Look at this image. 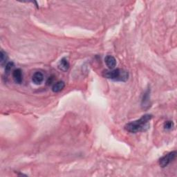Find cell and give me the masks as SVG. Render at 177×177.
Returning a JSON list of instances; mask_svg holds the SVG:
<instances>
[{
  "instance_id": "6da1fadb",
  "label": "cell",
  "mask_w": 177,
  "mask_h": 177,
  "mask_svg": "<svg viewBox=\"0 0 177 177\" xmlns=\"http://www.w3.org/2000/svg\"><path fill=\"white\" fill-rule=\"evenodd\" d=\"M152 118V115L145 114L139 120L132 121L127 123L124 126L126 131L130 133H137L140 132H145L149 128V122Z\"/></svg>"
},
{
  "instance_id": "7a4b0ae2",
  "label": "cell",
  "mask_w": 177,
  "mask_h": 177,
  "mask_svg": "<svg viewBox=\"0 0 177 177\" xmlns=\"http://www.w3.org/2000/svg\"><path fill=\"white\" fill-rule=\"evenodd\" d=\"M103 77L108 79H111L115 81L125 82L128 80V72L120 69H111V70H105L102 73Z\"/></svg>"
},
{
  "instance_id": "3957f363",
  "label": "cell",
  "mask_w": 177,
  "mask_h": 177,
  "mask_svg": "<svg viewBox=\"0 0 177 177\" xmlns=\"http://www.w3.org/2000/svg\"><path fill=\"white\" fill-rule=\"evenodd\" d=\"M176 151H174L170 152V153L165 155L164 156L160 158L159 160V164L160 167H165L170 164L171 162H172L173 160L176 159Z\"/></svg>"
},
{
  "instance_id": "277c9868",
  "label": "cell",
  "mask_w": 177,
  "mask_h": 177,
  "mask_svg": "<svg viewBox=\"0 0 177 177\" xmlns=\"http://www.w3.org/2000/svg\"><path fill=\"white\" fill-rule=\"evenodd\" d=\"M104 62L106 65L110 69H113L116 66V60L112 55H107L104 58Z\"/></svg>"
},
{
  "instance_id": "5b68a950",
  "label": "cell",
  "mask_w": 177,
  "mask_h": 177,
  "mask_svg": "<svg viewBox=\"0 0 177 177\" xmlns=\"http://www.w3.org/2000/svg\"><path fill=\"white\" fill-rule=\"evenodd\" d=\"M13 77L14 81L18 84H21L23 80L22 77V72L20 69H17L13 72Z\"/></svg>"
},
{
  "instance_id": "8992f818",
  "label": "cell",
  "mask_w": 177,
  "mask_h": 177,
  "mask_svg": "<svg viewBox=\"0 0 177 177\" xmlns=\"http://www.w3.org/2000/svg\"><path fill=\"white\" fill-rule=\"evenodd\" d=\"M44 80V75L41 72H36L32 77V81L35 85H40Z\"/></svg>"
},
{
  "instance_id": "52a82bcc",
  "label": "cell",
  "mask_w": 177,
  "mask_h": 177,
  "mask_svg": "<svg viewBox=\"0 0 177 177\" xmlns=\"http://www.w3.org/2000/svg\"><path fill=\"white\" fill-rule=\"evenodd\" d=\"M69 63L68 62L67 59L66 57H63L62 59H61L60 61L58 63V68L60 70L62 71H66L69 68Z\"/></svg>"
},
{
  "instance_id": "ba28073f",
  "label": "cell",
  "mask_w": 177,
  "mask_h": 177,
  "mask_svg": "<svg viewBox=\"0 0 177 177\" xmlns=\"http://www.w3.org/2000/svg\"><path fill=\"white\" fill-rule=\"evenodd\" d=\"M65 87V82L62 81H59L57 82L56 83H55L52 87V91L55 93H58L60 91H62L64 88Z\"/></svg>"
},
{
  "instance_id": "9c48e42d",
  "label": "cell",
  "mask_w": 177,
  "mask_h": 177,
  "mask_svg": "<svg viewBox=\"0 0 177 177\" xmlns=\"http://www.w3.org/2000/svg\"><path fill=\"white\" fill-rule=\"evenodd\" d=\"M149 93H150V90H148L146 92L144 93L143 98L142 100V105L145 107V106H149Z\"/></svg>"
},
{
  "instance_id": "30bf717a",
  "label": "cell",
  "mask_w": 177,
  "mask_h": 177,
  "mask_svg": "<svg viewBox=\"0 0 177 177\" xmlns=\"http://www.w3.org/2000/svg\"><path fill=\"white\" fill-rule=\"evenodd\" d=\"M8 59V56L6 53H5L3 50L1 51V53H0V60H1V65H2L3 64L6 62V61Z\"/></svg>"
},
{
  "instance_id": "8fae6325",
  "label": "cell",
  "mask_w": 177,
  "mask_h": 177,
  "mask_svg": "<svg viewBox=\"0 0 177 177\" xmlns=\"http://www.w3.org/2000/svg\"><path fill=\"white\" fill-rule=\"evenodd\" d=\"M174 127V123L171 120L166 121L164 123V129L165 130H170L173 128Z\"/></svg>"
},
{
  "instance_id": "7c38bea8",
  "label": "cell",
  "mask_w": 177,
  "mask_h": 177,
  "mask_svg": "<svg viewBox=\"0 0 177 177\" xmlns=\"http://www.w3.org/2000/svg\"><path fill=\"white\" fill-rule=\"evenodd\" d=\"M14 66V63L13 62H10L6 64V68H5V71L6 72V73H9V72L11 71V69L13 68Z\"/></svg>"
},
{
  "instance_id": "4fadbf2b",
  "label": "cell",
  "mask_w": 177,
  "mask_h": 177,
  "mask_svg": "<svg viewBox=\"0 0 177 177\" xmlns=\"http://www.w3.org/2000/svg\"><path fill=\"white\" fill-rule=\"evenodd\" d=\"M53 80H54V77L51 76V77H49V79L47 80V81H46V84L47 85H50L51 84V83H53Z\"/></svg>"
}]
</instances>
